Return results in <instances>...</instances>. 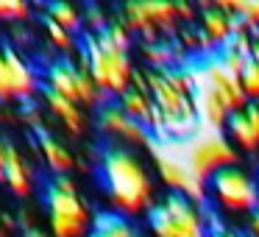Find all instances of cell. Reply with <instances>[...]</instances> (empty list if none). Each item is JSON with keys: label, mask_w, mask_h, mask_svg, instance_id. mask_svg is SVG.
Here are the masks:
<instances>
[{"label": "cell", "mask_w": 259, "mask_h": 237, "mask_svg": "<svg viewBox=\"0 0 259 237\" xmlns=\"http://www.w3.org/2000/svg\"><path fill=\"white\" fill-rule=\"evenodd\" d=\"M137 81L148 87L156 114L151 120V134L162 142H184L198 134V109H195V87H198V70L195 62H187L173 70H137Z\"/></svg>", "instance_id": "cell-1"}, {"label": "cell", "mask_w": 259, "mask_h": 237, "mask_svg": "<svg viewBox=\"0 0 259 237\" xmlns=\"http://www.w3.org/2000/svg\"><path fill=\"white\" fill-rule=\"evenodd\" d=\"M98 173L112 212L137 220L148 218V212L156 207V181L137 151L106 145L98 156Z\"/></svg>", "instance_id": "cell-2"}, {"label": "cell", "mask_w": 259, "mask_h": 237, "mask_svg": "<svg viewBox=\"0 0 259 237\" xmlns=\"http://www.w3.org/2000/svg\"><path fill=\"white\" fill-rule=\"evenodd\" d=\"M45 218L51 237H92L95 212L70 176H53L45 187Z\"/></svg>", "instance_id": "cell-3"}, {"label": "cell", "mask_w": 259, "mask_h": 237, "mask_svg": "<svg viewBox=\"0 0 259 237\" xmlns=\"http://www.w3.org/2000/svg\"><path fill=\"white\" fill-rule=\"evenodd\" d=\"M81 59L106 101H120L134 87L140 67H134V62H131V51L112 45L106 36H87Z\"/></svg>", "instance_id": "cell-4"}, {"label": "cell", "mask_w": 259, "mask_h": 237, "mask_svg": "<svg viewBox=\"0 0 259 237\" xmlns=\"http://www.w3.org/2000/svg\"><path fill=\"white\" fill-rule=\"evenodd\" d=\"M214 223L206 204L167 192L148 212V237H209Z\"/></svg>", "instance_id": "cell-5"}, {"label": "cell", "mask_w": 259, "mask_h": 237, "mask_svg": "<svg viewBox=\"0 0 259 237\" xmlns=\"http://www.w3.org/2000/svg\"><path fill=\"white\" fill-rule=\"evenodd\" d=\"M120 23L142 42L176 36L181 28L176 0H131L120 6Z\"/></svg>", "instance_id": "cell-6"}, {"label": "cell", "mask_w": 259, "mask_h": 237, "mask_svg": "<svg viewBox=\"0 0 259 237\" xmlns=\"http://www.w3.org/2000/svg\"><path fill=\"white\" fill-rule=\"evenodd\" d=\"M206 198L226 215H248L259 209V181L240 165L226 168L206 184Z\"/></svg>", "instance_id": "cell-7"}, {"label": "cell", "mask_w": 259, "mask_h": 237, "mask_svg": "<svg viewBox=\"0 0 259 237\" xmlns=\"http://www.w3.org/2000/svg\"><path fill=\"white\" fill-rule=\"evenodd\" d=\"M42 87L45 90L59 92L62 98L78 103V106H101L106 103V98L101 95V90L95 87L90 70L84 64H75L73 59H56L45 67L42 73Z\"/></svg>", "instance_id": "cell-8"}, {"label": "cell", "mask_w": 259, "mask_h": 237, "mask_svg": "<svg viewBox=\"0 0 259 237\" xmlns=\"http://www.w3.org/2000/svg\"><path fill=\"white\" fill-rule=\"evenodd\" d=\"M184 159L192 168V173L209 184L220 170L234 168L237 159H240V151L229 142V137L223 131H203V134L192 137L184 148Z\"/></svg>", "instance_id": "cell-9"}, {"label": "cell", "mask_w": 259, "mask_h": 237, "mask_svg": "<svg viewBox=\"0 0 259 237\" xmlns=\"http://www.w3.org/2000/svg\"><path fill=\"white\" fill-rule=\"evenodd\" d=\"M42 92V75L14 45H0V101H31Z\"/></svg>", "instance_id": "cell-10"}, {"label": "cell", "mask_w": 259, "mask_h": 237, "mask_svg": "<svg viewBox=\"0 0 259 237\" xmlns=\"http://www.w3.org/2000/svg\"><path fill=\"white\" fill-rule=\"evenodd\" d=\"M151 151H153V168H156L159 181L173 195H184L190 201L206 204V184L192 173L184 153H176L173 148H159V145H153Z\"/></svg>", "instance_id": "cell-11"}, {"label": "cell", "mask_w": 259, "mask_h": 237, "mask_svg": "<svg viewBox=\"0 0 259 237\" xmlns=\"http://www.w3.org/2000/svg\"><path fill=\"white\" fill-rule=\"evenodd\" d=\"M95 126L103 137L109 140V145H123V148H153V134L148 131V126L137 123L134 117L120 109L117 101H106L98 106Z\"/></svg>", "instance_id": "cell-12"}, {"label": "cell", "mask_w": 259, "mask_h": 237, "mask_svg": "<svg viewBox=\"0 0 259 237\" xmlns=\"http://www.w3.org/2000/svg\"><path fill=\"white\" fill-rule=\"evenodd\" d=\"M195 70H198V84L212 87V90L231 106V112H234V114L242 112V109L248 106V98H245V92H242L240 75L231 73V70L220 62L218 53H214V56H209V59L195 62Z\"/></svg>", "instance_id": "cell-13"}, {"label": "cell", "mask_w": 259, "mask_h": 237, "mask_svg": "<svg viewBox=\"0 0 259 237\" xmlns=\"http://www.w3.org/2000/svg\"><path fill=\"white\" fill-rule=\"evenodd\" d=\"M198 28H201V34L212 42L214 51H220V48H226L231 42V36L240 31V25H237L234 14L226 12V9L220 6V0H218V3H206V6H201Z\"/></svg>", "instance_id": "cell-14"}, {"label": "cell", "mask_w": 259, "mask_h": 237, "mask_svg": "<svg viewBox=\"0 0 259 237\" xmlns=\"http://www.w3.org/2000/svg\"><path fill=\"white\" fill-rule=\"evenodd\" d=\"M229 142L242 153H259V103H248L242 112L231 114L223 131Z\"/></svg>", "instance_id": "cell-15"}, {"label": "cell", "mask_w": 259, "mask_h": 237, "mask_svg": "<svg viewBox=\"0 0 259 237\" xmlns=\"http://www.w3.org/2000/svg\"><path fill=\"white\" fill-rule=\"evenodd\" d=\"M39 95H42L45 109L59 120V126H62L70 137H84L87 134V129H90V117H87L84 106L67 101V98H62L59 92H53V90H45V87H42Z\"/></svg>", "instance_id": "cell-16"}, {"label": "cell", "mask_w": 259, "mask_h": 237, "mask_svg": "<svg viewBox=\"0 0 259 237\" xmlns=\"http://www.w3.org/2000/svg\"><path fill=\"white\" fill-rule=\"evenodd\" d=\"M3 151H6V165H3V181L9 184V190L17 198H31L36 187V176L34 168L28 165V159L12 145V142H3Z\"/></svg>", "instance_id": "cell-17"}, {"label": "cell", "mask_w": 259, "mask_h": 237, "mask_svg": "<svg viewBox=\"0 0 259 237\" xmlns=\"http://www.w3.org/2000/svg\"><path fill=\"white\" fill-rule=\"evenodd\" d=\"M195 109H198V120L206 131H226L231 120V106L206 84L195 87Z\"/></svg>", "instance_id": "cell-18"}, {"label": "cell", "mask_w": 259, "mask_h": 237, "mask_svg": "<svg viewBox=\"0 0 259 237\" xmlns=\"http://www.w3.org/2000/svg\"><path fill=\"white\" fill-rule=\"evenodd\" d=\"M142 62L148 70H173L190 62V56L184 53V48L179 45L176 36H164V40H153V42H142L140 45Z\"/></svg>", "instance_id": "cell-19"}, {"label": "cell", "mask_w": 259, "mask_h": 237, "mask_svg": "<svg viewBox=\"0 0 259 237\" xmlns=\"http://www.w3.org/2000/svg\"><path fill=\"white\" fill-rule=\"evenodd\" d=\"M36 148H39V156L45 162V168L53 176H70V170L75 168V156L56 134H51L48 129H42L36 134Z\"/></svg>", "instance_id": "cell-20"}, {"label": "cell", "mask_w": 259, "mask_h": 237, "mask_svg": "<svg viewBox=\"0 0 259 237\" xmlns=\"http://www.w3.org/2000/svg\"><path fill=\"white\" fill-rule=\"evenodd\" d=\"M117 103H120V109H123L128 117H134L137 123H142V126H151L153 114H156V103H153L148 87L140 84V81H134V87H131V90L125 92ZM148 131H151V129H148Z\"/></svg>", "instance_id": "cell-21"}, {"label": "cell", "mask_w": 259, "mask_h": 237, "mask_svg": "<svg viewBox=\"0 0 259 237\" xmlns=\"http://www.w3.org/2000/svg\"><path fill=\"white\" fill-rule=\"evenodd\" d=\"M92 237H145V234L140 231V226H137L134 220L123 218V215H117V212H109V215H101V218L95 220Z\"/></svg>", "instance_id": "cell-22"}, {"label": "cell", "mask_w": 259, "mask_h": 237, "mask_svg": "<svg viewBox=\"0 0 259 237\" xmlns=\"http://www.w3.org/2000/svg\"><path fill=\"white\" fill-rule=\"evenodd\" d=\"M220 6L234 14L240 31H248V34L259 31V0H220Z\"/></svg>", "instance_id": "cell-23"}, {"label": "cell", "mask_w": 259, "mask_h": 237, "mask_svg": "<svg viewBox=\"0 0 259 237\" xmlns=\"http://www.w3.org/2000/svg\"><path fill=\"white\" fill-rule=\"evenodd\" d=\"M45 20L48 23H56L59 28L70 31V34H78V31L84 28L81 12L75 6H70V3H62V0H56V3H51V6L45 9Z\"/></svg>", "instance_id": "cell-24"}, {"label": "cell", "mask_w": 259, "mask_h": 237, "mask_svg": "<svg viewBox=\"0 0 259 237\" xmlns=\"http://www.w3.org/2000/svg\"><path fill=\"white\" fill-rule=\"evenodd\" d=\"M240 84H242V92H245L248 103H259V62L256 59H251V62L242 67Z\"/></svg>", "instance_id": "cell-25"}, {"label": "cell", "mask_w": 259, "mask_h": 237, "mask_svg": "<svg viewBox=\"0 0 259 237\" xmlns=\"http://www.w3.org/2000/svg\"><path fill=\"white\" fill-rule=\"evenodd\" d=\"M45 34H48V42H51L59 53H75V48H78L75 45V34L59 28L56 23H48L45 20Z\"/></svg>", "instance_id": "cell-26"}, {"label": "cell", "mask_w": 259, "mask_h": 237, "mask_svg": "<svg viewBox=\"0 0 259 237\" xmlns=\"http://www.w3.org/2000/svg\"><path fill=\"white\" fill-rule=\"evenodd\" d=\"M31 17V6L25 0H0V23H23Z\"/></svg>", "instance_id": "cell-27"}, {"label": "cell", "mask_w": 259, "mask_h": 237, "mask_svg": "<svg viewBox=\"0 0 259 237\" xmlns=\"http://www.w3.org/2000/svg\"><path fill=\"white\" fill-rule=\"evenodd\" d=\"M81 20H84V28L90 31V36H98L109 23H112V20L106 17V12H103L101 6H87L84 12H81Z\"/></svg>", "instance_id": "cell-28"}, {"label": "cell", "mask_w": 259, "mask_h": 237, "mask_svg": "<svg viewBox=\"0 0 259 237\" xmlns=\"http://www.w3.org/2000/svg\"><path fill=\"white\" fill-rule=\"evenodd\" d=\"M176 12H179V23L181 25H192L198 17H201V9L190 0H176Z\"/></svg>", "instance_id": "cell-29"}, {"label": "cell", "mask_w": 259, "mask_h": 237, "mask_svg": "<svg viewBox=\"0 0 259 237\" xmlns=\"http://www.w3.org/2000/svg\"><path fill=\"white\" fill-rule=\"evenodd\" d=\"M209 237H242V234L237 229H231V226H226V223H214L212 231H209Z\"/></svg>", "instance_id": "cell-30"}, {"label": "cell", "mask_w": 259, "mask_h": 237, "mask_svg": "<svg viewBox=\"0 0 259 237\" xmlns=\"http://www.w3.org/2000/svg\"><path fill=\"white\" fill-rule=\"evenodd\" d=\"M25 120H28L31 126H39V131H42V109L39 106H25Z\"/></svg>", "instance_id": "cell-31"}, {"label": "cell", "mask_w": 259, "mask_h": 237, "mask_svg": "<svg viewBox=\"0 0 259 237\" xmlns=\"http://www.w3.org/2000/svg\"><path fill=\"white\" fill-rule=\"evenodd\" d=\"M248 237H259V209L248 218Z\"/></svg>", "instance_id": "cell-32"}, {"label": "cell", "mask_w": 259, "mask_h": 237, "mask_svg": "<svg viewBox=\"0 0 259 237\" xmlns=\"http://www.w3.org/2000/svg\"><path fill=\"white\" fill-rule=\"evenodd\" d=\"M23 237H51L48 231L36 229V226H31V229H23Z\"/></svg>", "instance_id": "cell-33"}, {"label": "cell", "mask_w": 259, "mask_h": 237, "mask_svg": "<svg viewBox=\"0 0 259 237\" xmlns=\"http://www.w3.org/2000/svg\"><path fill=\"white\" fill-rule=\"evenodd\" d=\"M251 56L259 62V31H256V34H251Z\"/></svg>", "instance_id": "cell-34"}, {"label": "cell", "mask_w": 259, "mask_h": 237, "mask_svg": "<svg viewBox=\"0 0 259 237\" xmlns=\"http://www.w3.org/2000/svg\"><path fill=\"white\" fill-rule=\"evenodd\" d=\"M3 165H6V151H3V142H0V181H3Z\"/></svg>", "instance_id": "cell-35"}, {"label": "cell", "mask_w": 259, "mask_h": 237, "mask_svg": "<svg viewBox=\"0 0 259 237\" xmlns=\"http://www.w3.org/2000/svg\"><path fill=\"white\" fill-rule=\"evenodd\" d=\"M6 234H9V231H6V229H3V226H0V237H6Z\"/></svg>", "instance_id": "cell-36"}, {"label": "cell", "mask_w": 259, "mask_h": 237, "mask_svg": "<svg viewBox=\"0 0 259 237\" xmlns=\"http://www.w3.org/2000/svg\"><path fill=\"white\" fill-rule=\"evenodd\" d=\"M242 237H248V234H242Z\"/></svg>", "instance_id": "cell-37"}, {"label": "cell", "mask_w": 259, "mask_h": 237, "mask_svg": "<svg viewBox=\"0 0 259 237\" xmlns=\"http://www.w3.org/2000/svg\"><path fill=\"white\" fill-rule=\"evenodd\" d=\"M145 237H148V234H145Z\"/></svg>", "instance_id": "cell-38"}]
</instances>
